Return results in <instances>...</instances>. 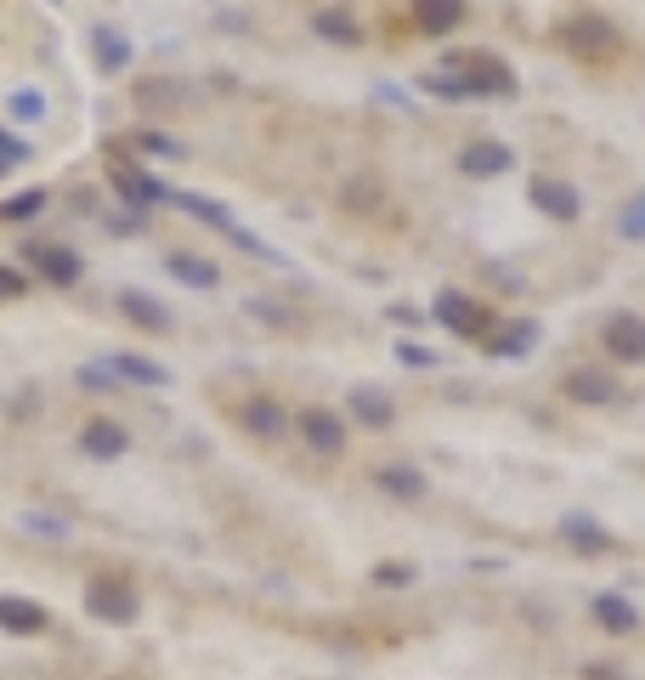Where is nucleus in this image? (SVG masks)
<instances>
[{
    "label": "nucleus",
    "instance_id": "nucleus-1",
    "mask_svg": "<svg viewBox=\"0 0 645 680\" xmlns=\"http://www.w3.org/2000/svg\"><path fill=\"white\" fill-rule=\"evenodd\" d=\"M85 612L103 618V624H136L142 596H136V585L125 573H103V578H91V585H85Z\"/></svg>",
    "mask_w": 645,
    "mask_h": 680
},
{
    "label": "nucleus",
    "instance_id": "nucleus-2",
    "mask_svg": "<svg viewBox=\"0 0 645 680\" xmlns=\"http://www.w3.org/2000/svg\"><path fill=\"white\" fill-rule=\"evenodd\" d=\"M561 45H566V52H578V58H589V63H606V58H617L623 34H617L612 18L583 12V18H572V23L561 29Z\"/></svg>",
    "mask_w": 645,
    "mask_h": 680
},
{
    "label": "nucleus",
    "instance_id": "nucleus-3",
    "mask_svg": "<svg viewBox=\"0 0 645 680\" xmlns=\"http://www.w3.org/2000/svg\"><path fill=\"white\" fill-rule=\"evenodd\" d=\"M448 69L465 74L470 96H510L516 91V74L504 58H487V52H470V58H448Z\"/></svg>",
    "mask_w": 645,
    "mask_h": 680
},
{
    "label": "nucleus",
    "instance_id": "nucleus-4",
    "mask_svg": "<svg viewBox=\"0 0 645 680\" xmlns=\"http://www.w3.org/2000/svg\"><path fill=\"white\" fill-rule=\"evenodd\" d=\"M108 187L119 193V205H131V210H154V205L170 199V187H159L147 171H136V165H125V159L108 165Z\"/></svg>",
    "mask_w": 645,
    "mask_h": 680
},
{
    "label": "nucleus",
    "instance_id": "nucleus-5",
    "mask_svg": "<svg viewBox=\"0 0 645 680\" xmlns=\"http://www.w3.org/2000/svg\"><path fill=\"white\" fill-rule=\"evenodd\" d=\"M527 199L543 210V216H555V221H578L583 216V193L561 176H532L527 182Z\"/></svg>",
    "mask_w": 645,
    "mask_h": 680
},
{
    "label": "nucleus",
    "instance_id": "nucleus-6",
    "mask_svg": "<svg viewBox=\"0 0 645 680\" xmlns=\"http://www.w3.org/2000/svg\"><path fill=\"white\" fill-rule=\"evenodd\" d=\"M430 318L441 323V329H454V334H465V340H476V334H487V312L470 301V296H459V289H441V296L430 301Z\"/></svg>",
    "mask_w": 645,
    "mask_h": 680
},
{
    "label": "nucleus",
    "instance_id": "nucleus-7",
    "mask_svg": "<svg viewBox=\"0 0 645 680\" xmlns=\"http://www.w3.org/2000/svg\"><path fill=\"white\" fill-rule=\"evenodd\" d=\"M601 340H606L612 358L645 363V318H639V312H612V318L601 323Z\"/></svg>",
    "mask_w": 645,
    "mask_h": 680
},
{
    "label": "nucleus",
    "instance_id": "nucleus-8",
    "mask_svg": "<svg viewBox=\"0 0 645 680\" xmlns=\"http://www.w3.org/2000/svg\"><path fill=\"white\" fill-rule=\"evenodd\" d=\"M193 103V85L176 80V74H154V80H136V109L147 114H176Z\"/></svg>",
    "mask_w": 645,
    "mask_h": 680
},
{
    "label": "nucleus",
    "instance_id": "nucleus-9",
    "mask_svg": "<svg viewBox=\"0 0 645 680\" xmlns=\"http://www.w3.org/2000/svg\"><path fill=\"white\" fill-rule=\"evenodd\" d=\"M301 436H306V449H318V454H340L345 449V420L334 414V409H301Z\"/></svg>",
    "mask_w": 645,
    "mask_h": 680
},
{
    "label": "nucleus",
    "instance_id": "nucleus-10",
    "mask_svg": "<svg viewBox=\"0 0 645 680\" xmlns=\"http://www.w3.org/2000/svg\"><path fill=\"white\" fill-rule=\"evenodd\" d=\"M23 256H29V267H34L45 284H58V289L80 284V256H74V250H63V245H29Z\"/></svg>",
    "mask_w": 645,
    "mask_h": 680
},
{
    "label": "nucleus",
    "instance_id": "nucleus-11",
    "mask_svg": "<svg viewBox=\"0 0 645 680\" xmlns=\"http://www.w3.org/2000/svg\"><path fill=\"white\" fill-rule=\"evenodd\" d=\"M114 301H119V312H125L136 329H147V334H165V329L176 323V318H170V307H165V301H154V296H142V289H119Z\"/></svg>",
    "mask_w": 645,
    "mask_h": 680
},
{
    "label": "nucleus",
    "instance_id": "nucleus-12",
    "mask_svg": "<svg viewBox=\"0 0 645 680\" xmlns=\"http://www.w3.org/2000/svg\"><path fill=\"white\" fill-rule=\"evenodd\" d=\"M238 425L250 431V436H261V443H272V436H283V431H289V414H283L272 398H243Z\"/></svg>",
    "mask_w": 645,
    "mask_h": 680
},
{
    "label": "nucleus",
    "instance_id": "nucleus-13",
    "mask_svg": "<svg viewBox=\"0 0 645 680\" xmlns=\"http://www.w3.org/2000/svg\"><path fill=\"white\" fill-rule=\"evenodd\" d=\"M45 624H52V612H45L40 601H29V596H0V629H12V636H40Z\"/></svg>",
    "mask_w": 645,
    "mask_h": 680
},
{
    "label": "nucleus",
    "instance_id": "nucleus-14",
    "mask_svg": "<svg viewBox=\"0 0 645 680\" xmlns=\"http://www.w3.org/2000/svg\"><path fill=\"white\" fill-rule=\"evenodd\" d=\"M80 449H85L91 460H119V454L131 449V436H125V425H114V420H91V425L80 431Z\"/></svg>",
    "mask_w": 645,
    "mask_h": 680
},
{
    "label": "nucleus",
    "instance_id": "nucleus-15",
    "mask_svg": "<svg viewBox=\"0 0 645 680\" xmlns=\"http://www.w3.org/2000/svg\"><path fill=\"white\" fill-rule=\"evenodd\" d=\"M352 420L368 425V431H385L396 420V403L379 392V385H352Z\"/></svg>",
    "mask_w": 645,
    "mask_h": 680
},
{
    "label": "nucleus",
    "instance_id": "nucleus-16",
    "mask_svg": "<svg viewBox=\"0 0 645 680\" xmlns=\"http://www.w3.org/2000/svg\"><path fill=\"white\" fill-rule=\"evenodd\" d=\"M516 159H510V148L504 142H470V148L459 154V171L465 176H504Z\"/></svg>",
    "mask_w": 645,
    "mask_h": 680
},
{
    "label": "nucleus",
    "instance_id": "nucleus-17",
    "mask_svg": "<svg viewBox=\"0 0 645 680\" xmlns=\"http://www.w3.org/2000/svg\"><path fill=\"white\" fill-rule=\"evenodd\" d=\"M566 398H572V403H594V409H601V403H612V398H617V380H612V374H601V369H572V374H566Z\"/></svg>",
    "mask_w": 645,
    "mask_h": 680
},
{
    "label": "nucleus",
    "instance_id": "nucleus-18",
    "mask_svg": "<svg viewBox=\"0 0 645 680\" xmlns=\"http://www.w3.org/2000/svg\"><path fill=\"white\" fill-rule=\"evenodd\" d=\"M414 23L425 34H454L465 23V0H414Z\"/></svg>",
    "mask_w": 645,
    "mask_h": 680
},
{
    "label": "nucleus",
    "instance_id": "nucleus-19",
    "mask_svg": "<svg viewBox=\"0 0 645 680\" xmlns=\"http://www.w3.org/2000/svg\"><path fill=\"white\" fill-rule=\"evenodd\" d=\"M165 272L176 278V284H187V289H216L221 284V267L216 261H205V256H165Z\"/></svg>",
    "mask_w": 645,
    "mask_h": 680
},
{
    "label": "nucleus",
    "instance_id": "nucleus-20",
    "mask_svg": "<svg viewBox=\"0 0 645 680\" xmlns=\"http://www.w3.org/2000/svg\"><path fill=\"white\" fill-rule=\"evenodd\" d=\"M108 369H114L119 380H136V385H170V369H165V363L136 358V352H114V358H108Z\"/></svg>",
    "mask_w": 645,
    "mask_h": 680
},
{
    "label": "nucleus",
    "instance_id": "nucleus-21",
    "mask_svg": "<svg viewBox=\"0 0 645 680\" xmlns=\"http://www.w3.org/2000/svg\"><path fill=\"white\" fill-rule=\"evenodd\" d=\"M91 52H96V63H103V69H131V34L114 29V23H103V29L91 34Z\"/></svg>",
    "mask_w": 645,
    "mask_h": 680
},
{
    "label": "nucleus",
    "instance_id": "nucleus-22",
    "mask_svg": "<svg viewBox=\"0 0 645 680\" xmlns=\"http://www.w3.org/2000/svg\"><path fill=\"white\" fill-rule=\"evenodd\" d=\"M481 347H487L492 358H527V352L538 347V323H510L499 340H481Z\"/></svg>",
    "mask_w": 645,
    "mask_h": 680
},
{
    "label": "nucleus",
    "instance_id": "nucleus-23",
    "mask_svg": "<svg viewBox=\"0 0 645 680\" xmlns=\"http://www.w3.org/2000/svg\"><path fill=\"white\" fill-rule=\"evenodd\" d=\"M374 482L385 494H396V499H419L425 494V476L414 465H385V471H374Z\"/></svg>",
    "mask_w": 645,
    "mask_h": 680
},
{
    "label": "nucleus",
    "instance_id": "nucleus-24",
    "mask_svg": "<svg viewBox=\"0 0 645 680\" xmlns=\"http://www.w3.org/2000/svg\"><path fill=\"white\" fill-rule=\"evenodd\" d=\"M170 205H176V210H187V216H198V221H210V227H221V233H232V227H238L216 199H198V193H170Z\"/></svg>",
    "mask_w": 645,
    "mask_h": 680
},
{
    "label": "nucleus",
    "instance_id": "nucleus-25",
    "mask_svg": "<svg viewBox=\"0 0 645 680\" xmlns=\"http://www.w3.org/2000/svg\"><path fill=\"white\" fill-rule=\"evenodd\" d=\"M561 539H566V545H578V550H589V556H601V550L612 545V539H606V533L594 527L589 516H566V522H561Z\"/></svg>",
    "mask_w": 645,
    "mask_h": 680
},
{
    "label": "nucleus",
    "instance_id": "nucleus-26",
    "mask_svg": "<svg viewBox=\"0 0 645 680\" xmlns=\"http://www.w3.org/2000/svg\"><path fill=\"white\" fill-rule=\"evenodd\" d=\"M312 29H318L323 40H334V45H357V40H363V29L352 23V12H318Z\"/></svg>",
    "mask_w": 645,
    "mask_h": 680
},
{
    "label": "nucleus",
    "instance_id": "nucleus-27",
    "mask_svg": "<svg viewBox=\"0 0 645 680\" xmlns=\"http://www.w3.org/2000/svg\"><path fill=\"white\" fill-rule=\"evenodd\" d=\"M594 618H601V629H612V636H628V629L639 624L623 596H601V601H594Z\"/></svg>",
    "mask_w": 645,
    "mask_h": 680
},
{
    "label": "nucleus",
    "instance_id": "nucleus-28",
    "mask_svg": "<svg viewBox=\"0 0 645 680\" xmlns=\"http://www.w3.org/2000/svg\"><path fill=\"white\" fill-rule=\"evenodd\" d=\"M131 148H136V154H159V159H187V142H176V136H165V131H136Z\"/></svg>",
    "mask_w": 645,
    "mask_h": 680
},
{
    "label": "nucleus",
    "instance_id": "nucleus-29",
    "mask_svg": "<svg viewBox=\"0 0 645 680\" xmlns=\"http://www.w3.org/2000/svg\"><path fill=\"white\" fill-rule=\"evenodd\" d=\"M7 109H12L18 120H29V125H40V120H45V91H40V85H12V96H7Z\"/></svg>",
    "mask_w": 645,
    "mask_h": 680
},
{
    "label": "nucleus",
    "instance_id": "nucleus-30",
    "mask_svg": "<svg viewBox=\"0 0 645 680\" xmlns=\"http://www.w3.org/2000/svg\"><path fill=\"white\" fill-rule=\"evenodd\" d=\"M419 85H425L430 96H448V103H465V96H470L465 74H459V69H448V63H441V74H425Z\"/></svg>",
    "mask_w": 645,
    "mask_h": 680
},
{
    "label": "nucleus",
    "instance_id": "nucleus-31",
    "mask_svg": "<svg viewBox=\"0 0 645 680\" xmlns=\"http://www.w3.org/2000/svg\"><path fill=\"white\" fill-rule=\"evenodd\" d=\"M40 210H45V193L29 187V193H18V199L0 205V221H29V216H40Z\"/></svg>",
    "mask_w": 645,
    "mask_h": 680
},
{
    "label": "nucleus",
    "instance_id": "nucleus-32",
    "mask_svg": "<svg viewBox=\"0 0 645 680\" xmlns=\"http://www.w3.org/2000/svg\"><path fill=\"white\" fill-rule=\"evenodd\" d=\"M85 392H119V374L108 369V358L103 363H80V374H74Z\"/></svg>",
    "mask_w": 645,
    "mask_h": 680
},
{
    "label": "nucleus",
    "instance_id": "nucleus-33",
    "mask_svg": "<svg viewBox=\"0 0 645 680\" xmlns=\"http://www.w3.org/2000/svg\"><path fill=\"white\" fill-rule=\"evenodd\" d=\"M617 233H623V238H645V193H634V199L623 205V216H617Z\"/></svg>",
    "mask_w": 645,
    "mask_h": 680
},
{
    "label": "nucleus",
    "instance_id": "nucleus-34",
    "mask_svg": "<svg viewBox=\"0 0 645 680\" xmlns=\"http://www.w3.org/2000/svg\"><path fill=\"white\" fill-rule=\"evenodd\" d=\"M23 527L34 533V539H69V522L45 516V511H29V516H23Z\"/></svg>",
    "mask_w": 645,
    "mask_h": 680
},
{
    "label": "nucleus",
    "instance_id": "nucleus-35",
    "mask_svg": "<svg viewBox=\"0 0 645 680\" xmlns=\"http://www.w3.org/2000/svg\"><path fill=\"white\" fill-rule=\"evenodd\" d=\"M29 296V278L18 267H0V301H23Z\"/></svg>",
    "mask_w": 645,
    "mask_h": 680
},
{
    "label": "nucleus",
    "instance_id": "nucleus-36",
    "mask_svg": "<svg viewBox=\"0 0 645 680\" xmlns=\"http://www.w3.org/2000/svg\"><path fill=\"white\" fill-rule=\"evenodd\" d=\"M29 159V142L23 136H7V131H0V165H23Z\"/></svg>",
    "mask_w": 645,
    "mask_h": 680
},
{
    "label": "nucleus",
    "instance_id": "nucleus-37",
    "mask_svg": "<svg viewBox=\"0 0 645 680\" xmlns=\"http://www.w3.org/2000/svg\"><path fill=\"white\" fill-rule=\"evenodd\" d=\"M396 358H403V363H414V369H430V363H436V352L414 347V340H396Z\"/></svg>",
    "mask_w": 645,
    "mask_h": 680
},
{
    "label": "nucleus",
    "instance_id": "nucleus-38",
    "mask_svg": "<svg viewBox=\"0 0 645 680\" xmlns=\"http://www.w3.org/2000/svg\"><path fill=\"white\" fill-rule=\"evenodd\" d=\"M374 578H379V585H408V578H414V573H408L403 561H385V567H379Z\"/></svg>",
    "mask_w": 645,
    "mask_h": 680
},
{
    "label": "nucleus",
    "instance_id": "nucleus-39",
    "mask_svg": "<svg viewBox=\"0 0 645 680\" xmlns=\"http://www.w3.org/2000/svg\"><path fill=\"white\" fill-rule=\"evenodd\" d=\"M0 171H7V165H0Z\"/></svg>",
    "mask_w": 645,
    "mask_h": 680
}]
</instances>
